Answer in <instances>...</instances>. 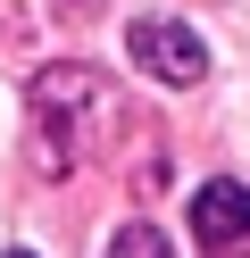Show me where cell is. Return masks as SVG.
I'll return each instance as SVG.
<instances>
[{
	"label": "cell",
	"mask_w": 250,
	"mask_h": 258,
	"mask_svg": "<svg viewBox=\"0 0 250 258\" xmlns=\"http://www.w3.org/2000/svg\"><path fill=\"white\" fill-rule=\"evenodd\" d=\"M25 108H33V134H42V167H75L109 134V117H117L109 84L92 67H42L33 92H25Z\"/></svg>",
	"instance_id": "6da1fadb"
},
{
	"label": "cell",
	"mask_w": 250,
	"mask_h": 258,
	"mask_svg": "<svg viewBox=\"0 0 250 258\" xmlns=\"http://www.w3.org/2000/svg\"><path fill=\"white\" fill-rule=\"evenodd\" d=\"M192 241L209 258H250V191L242 183H200L192 191Z\"/></svg>",
	"instance_id": "7a4b0ae2"
},
{
	"label": "cell",
	"mask_w": 250,
	"mask_h": 258,
	"mask_svg": "<svg viewBox=\"0 0 250 258\" xmlns=\"http://www.w3.org/2000/svg\"><path fill=\"white\" fill-rule=\"evenodd\" d=\"M133 58H142L159 84H175V92L209 75V50H200V34H192V25H175V17H142V25H133Z\"/></svg>",
	"instance_id": "3957f363"
},
{
	"label": "cell",
	"mask_w": 250,
	"mask_h": 258,
	"mask_svg": "<svg viewBox=\"0 0 250 258\" xmlns=\"http://www.w3.org/2000/svg\"><path fill=\"white\" fill-rule=\"evenodd\" d=\"M109 258H175V250H167V233H159V225H117Z\"/></svg>",
	"instance_id": "277c9868"
},
{
	"label": "cell",
	"mask_w": 250,
	"mask_h": 258,
	"mask_svg": "<svg viewBox=\"0 0 250 258\" xmlns=\"http://www.w3.org/2000/svg\"><path fill=\"white\" fill-rule=\"evenodd\" d=\"M9 258H33V250H9Z\"/></svg>",
	"instance_id": "5b68a950"
}]
</instances>
